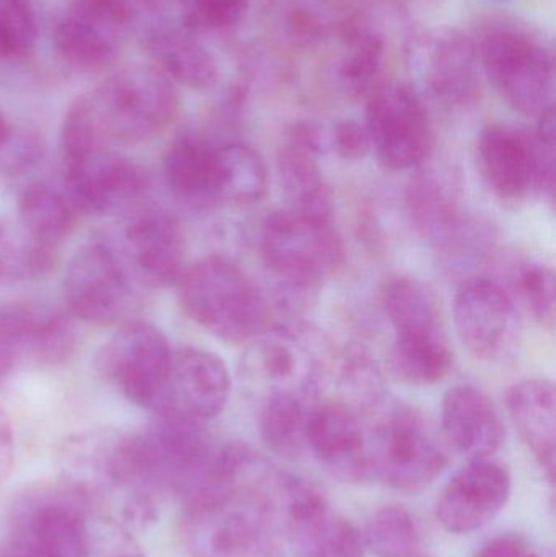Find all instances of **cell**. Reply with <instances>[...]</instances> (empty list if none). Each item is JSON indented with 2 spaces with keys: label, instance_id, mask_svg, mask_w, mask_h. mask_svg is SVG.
<instances>
[{
  "label": "cell",
  "instance_id": "cell-21",
  "mask_svg": "<svg viewBox=\"0 0 556 557\" xmlns=\"http://www.w3.org/2000/svg\"><path fill=\"white\" fill-rule=\"evenodd\" d=\"M127 271L150 287H169L185 273L186 242L178 219L166 209H139L124 228Z\"/></svg>",
  "mask_w": 556,
  "mask_h": 557
},
{
  "label": "cell",
  "instance_id": "cell-20",
  "mask_svg": "<svg viewBox=\"0 0 556 557\" xmlns=\"http://www.w3.org/2000/svg\"><path fill=\"white\" fill-rule=\"evenodd\" d=\"M512 480L506 465L493 458L470 460L441 491L436 519L456 535L477 532L502 513L511 496Z\"/></svg>",
  "mask_w": 556,
  "mask_h": 557
},
{
  "label": "cell",
  "instance_id": "cell-36",
  "mask_svg": "<svg viewBox=\"0 0 556 557\" xmlns=\"http://www.w3.org/2000/svg\"><path fill=\"white\" fill-rule=\"evenodd\" d=\"M58 257L59 251L35 244L22 227L0 222V287L45 276Z\"/></svg>",
  "mask_w": 556,
  "mask_h": 557
},
{
  "label": "cell",
  "instance_id": "cell-35",
  "mask_svg": "<svg viewBox=\"0 0 556 557\" xmlns=\"http://www.w3.org/2000/svg\"><path fill=\"white\" fill-rule=\"evenodd\" d=\"M313 403L302 396L281 395L263 399L260 431L264 444L284 458H299L309 450L307 429Z\"/></svg>",
  "mask_w": 556,
  "mask_h": 557
},
{
  "label": "cell",
  "instance_id": "cell-53",
  "mask_svg": "<svg viewBox=\"0 0 556 557\" xmlns=\"http://www.w3.org/2000/svg\"><path fill=\"white\" fill-rule=\"evenodd\" d=\"M417 557H431V556H428V555H424V553H421V555H418Z\"/></svg>",
  "mask_w": 556,
  "mask_h": 557
},
{
  "label": "cell",
  "instance_id": "cell-25",
  "mask_svg": "<svg viewBox=\"0 0 556 557\" xmlns=\"http://www.w3.org/2000/svg\"><path fill=\"white\" fill-rule=\"evenodd\" d=\"M441 428L447 445L470 460L493 458L505 444V422L495 403L472 385L447 389Z\"/></svg>",
  "mask_w": 556,
  "mask_h": 557
},
{
  "label": "cell",
  "instance_id": "cell-14",
  "mask_svg": "<svg viewBox=\"0 0 556 557\" xmlns=\"http://www.w3.org/2000/svg\"><path fill=\"white\" fill-rule=\"evenodd\" d=\"M231 375L221 357L198 347L173 350L149 411L159 418L202 422L221 414L231 396Z\"/></svg>",
  "mask_w": 556,
  "mask_h": 557
},
{
  "label": "cell",
  "instance_id": "cell-40",
  "mask_svg": "<svg viewBox=\"0 0 556 557\" xmlns=\"http://www.w3.org/2000/svg\"><path fill=\"white\" fill-rule=\"evenodd\" d=\"M38 41L33 0H0V62L23 61Z\"/></svg>",
  "mask_w": 556,
  "mask_h": 557
},
{
  "label": "cell",
  "instance_id": "cell-45",
  "mask_svg": "<svg viewBox=\"0 0 556 557\" xmlns=\"http://www.w3.org/2000/svg\"><path fill=\"white\" fill-rule=\"evenodd\" d=\"M329 147L346 162H358L372 150L368 127L358 120L335 123L329 136Z\"/></svg>",
  "mask_w": 556,
  "mask_h": 557
},
{
  "label": "cell",
  "instance_id": "cell-2",
  "mask_svg": "<svg viewBox=\"0 0 556 557\" xmlns=\"http://www.w3.org/2000/svg\"><path fill=\"white\" fill-rule=\"evenodd\" d=\"M61 483L88 512L126 529L159 519L163 493L150 470L143 438L120 431L72 435L59 451Z\"/></svg>",
  "mask_w": 556,
  "mask_h": 557
},
{
  "label": "cell",
  "instance_id": "cell-16",
  "mask_svg": "<svg viewBox=\"0 0 556 557\" xmlns=\"http://www.w3.org/2000/svg\"><path fill=\"white\" fill-rule=\"evenodd\" d=\"M454 326L462 346L486 362L511 356L521 336L515 298L486 277L460 285L454 300Z\"/></svg>",
  "mask_w": 556,
  "mask_h": 557
},
{
  "label": "cell",
  "instance_id": "cell-39",
  "mask_svg": "<svg viewBox=\"0 0 556 557\" xmlns=\"http://www.w3.org/2000/svg\"><path fill=\"white\" fill-rule=\"evenodd\" d=\"M512 288L518 300L539 324L552 330L556 317V276L554 268L542 260L529 258L516 264Z\"/></svg>",
  "mask_w": 556,
  "mask_h": 557
},
{
  "label": "cell",
  "instance_id": "cell-50",
  "mask_svg": "<svg viewBox=\"0 0 556 557\" xmlns=\"http://www.w3.org/2000/svg\"><path fill=\"white\" fill-rule=\"evenodd\" d=\"M20 357L12 346L0 339V383L5 382L18 366Z\"/></svg>",
  "mask_w": 556,
  "mask_h": 557
},
{
  "label": "cell",
  "instance_id": "cell-27",
  "mask_svg": "<svg viewBox=\"0 0 556 557\" xmlns=\"http://www.w3.org/2000/svg\"><path fill=\"white\" fill-rule=\"evenodd\" d=\"M143 49L152 65L175 85L195 91L211 90L221 77L218 59L182 26L156 23L143 36Z\"/></svg>",
  "mask_w": 556,
  "mask_h": 557
},
{
  "label": "cell",
  "instance_id": "cell-8",
  "mask_svg": "<svg viewBox=\"0 0 556 557\" xmlns=\"http://www.w3.org/2000/svg\"><path fill=\"white\" fill-rule=\"evenodd\" d=\"M479 59L512 110L539 117L554 107V58L529 26L509 20L490 23L480 38Z\"/></svg>",
  "mask_w": 556,
  "mask_h": 557
},
{
  "label": "cell",
  "instance_id": "cell-18",
  "mask_svg": "<svg viewBox=\"0 0 556 557\" xmlns=\"http://www.w3.org/2000/svg\"><path fill=\"white\" fill-rule=\"evenodd\" d=\"M477 64L475 42L450 26L428 29L411 45V71L441 103L466 104L475 98Z\"/></svg>",
  "mask_w": 556,
  "mask_h": 557
},
{
  "label": "cell",
  "instance_id": "cell-3",
  "mask_svg": "<svg viewBox=\"0 0 556 557\" xmlns=\"http://www.w3.org/2000/svg\"><path fill=\"white\" fill-rule=\"evenodd\" d=\"M261 257L276 281L281 304L297 310L345 263V244L332 221L286 211L268 215Z\"/></svg>",
  "mask_w": 556,
  "mask_h": 557
},
{
  "label": "cell",
  "instance_id": "cell-42",
  "mask_svg": "<svg viewBox=\"0 0 556 557\" xmlns=\"http://www.w3.org/2000/svg\"><path fill=\"white\" fill-rule=\"evenodd\" d=\"M71 18L87 23L111 38H123L139 18L134 0H67Z\"/></svg>",
  "mask_w": 556,
  "mask_h": 557
},
{
  "label": "cell",
  "instance_id": "cell-5",
  "mask_svg": "<svg viewBox=\"0 0 556 557\" xmlns=\"http://www.w3.org/2000/svg\"><path fill=\"white\" fill-rule=\"evenodd\" d=\"M382 305L395 331L392 373L413 386L443 382L454 350L433 288L418 277H392L382 288Z\"/></svg>",
  "mask_w": 556,
  "mask_h": 557
},
{
  "label": "cell",
  "instance_id": "cell-7",
  "mask_svg": "<svg viewBox=\"0 0 556 557\" xmlns=\"http://www.w3.org/2000/svg\"><path fill=\"white\" fill-rule=\"evenodd\" d=\"M87 97L110 143H147L165 133L180 111L176 85L152 64L120 69Z\"/></svg>",
  "mask_w": 556,
  "mask_h": 557
},
{
  "label": "cell",
  "instance_id": "cell-28",
  "mask_svg": "<svg viewBox=\"0 0 556 557\" xmlns=\"http://www.w3.org/2000/svg\"><path fill=\"white\" fill-rule=\"evenodd\" d=\"M509 418L526 447L532 451L548 481L556 471V393L551 380L529 379L516 383L506 395Z\"/></svg>",
  "mask_w": 556,
  "mask_h": 557
},
{
  "label": "cell",
  "instance_id": "cell-46",
  "mask_svg": "<svg viewBox=\"0 0 556 557\" xmlns=\"http://www.w3.org/2000/svg\"><path fill=\"white\" fill-rule=\"evenodd\" d=\"M477 557H542L541 553L519 535H499L486 542Z\"/></svg>",
  "mask_w": 556,
  "mask_h": 557
},
{
  "label": "cell",
  "instance_id": "cell-19",
  "mask_svg": "<svg viewBox=\"0 0 556 557\" xmlns=\"http://www.w3.org/2000/svg\"><path fill=\"white\" fill-rule=\"evenodd\" d=\"M65 196L78 212L103 215L129 208L150 188L149 175L133 160L107 149L64 163Z\"/></svg>",
  "mask_w": 556,
  "mask_h": 557
},
{
  "label": "cell",
  "instance_id": "cell-10",
  "mask_svg": "<svg viewBox=\"0 0 556 557\" xmlns=\"http://www.w3.org/2000/svg\"><path fill=\"white\" fill-rule=\"evenodd\" d=\"M325 341L310 330L270 327L248 343L240 359V380L261 399L316 395L332 357Z\"/></svg>",
  "mask_w": 556,
  "mask_h": 557
},
{
  "label": "cell",
  "instance_id": "cell-17",
  "mask_svg": "<svg viewBox=\"0 0 556 557\" xmlns=\"http://www.w3.org/2000/svg\"><path fill=\"white\" fill-rule=\"evenodd\" d=\"M173 349L150 323L123 324L98 356L101 375L131 403L150 409L169 369Z\"/></svg>",
  "mask_w": 556,
  "mask_h": 557
},
{
  "label": "cell",
  "instance_id": "cell-29",
  "mask_svg": "<svg viewBox=\"0 0 556 557\" xmlns=\"http://www.w3.org/2000/svg\"><path fill=\"white\" fill-rule=\"evenodd\" d=\"M329 375L335 386L336 401L362 418H371L387 403L384 373L375 357L358 343L333 350L323 379Z\"/></svg>",
  "mask_w": 556,
  "mask_h": 557
},
{
  "label": "cell",
  "instance_id": "cell-31",
  "mask_svg": "<svg viewBox=\"0 0 556 557\" xmlns=\"http://www.w3.org/2000/svg\"><path fill=\"white\" fill-rule=\"evenodd\" d=\"M215 150L218 147L198 134H183L173 140L163 159V172L176 198L191 205L218 201Z\"/></svg>",
  "mask_w": 556,
  "mask_h": 557
},
{
  "label": "cell",
  "instance_id": "cell-41",
  "mask_svg": "<svg viewBox=\"0 0 556 557\" xmlns=\"http://www.w3.org/2000/svg\"><path fill=\"white\" fill-rule=\"evenodd\" d=\"M250 10L251 0H180V26L195 36L231 32Z\"/></svg>",
  "mask_w": 556,
  "mask_h": 557
},
{
  "label": "cell",
  "instance_id": "cell-34",
  "mask_svg": "<svg viewBox=\"0 0 556 557\" xmlns=\"http://www.w3.org/2000/svg\"><path fill=\"white\" fill-rule=\"evenodd\" d=\"M218 160V201L251 205L263 198L268 188V170L257 150L245 144H225L215 150Z\"/></svg>",
  "mask_w": 556,
  "mask_h": 557
},
{
  "label": "cell",
  "instance_id": "cell-33",
  "mask_svg": "<svg viewBox=\"0 0 556 557\" xmlns=\"http://www.w3.org/2000/svg\"><path fill=\"white\" fill-rule=\"evenodd\" d=\"M52 45L59 61L75 74H103L120 58L118 39L71 16L55 26Z\"/></svg>",
  "mask_w": 556,
  "mask_h": 557
},
{
  "label": "cell",
  "instance_id": "cell-22",
  "mask_svg": "<svg viewBox=\"0 0 556 557\" xmlns=\"http://www.w3.org/2000/svg\"><path fill=\"white\" fill-rule=\"evenodd\" d=\"M287 542L299 557H365L356 527L323 493L297 478L286 513Z\"/></svg>",
  "mask_w": 556,
  "mask_h": 557
},
{
  "label": "cell",
  "instance_id": "cell-32",
  "mask_svg": "<svg viewBox=\"0 0 556 557\" xmlns=\"http://www.w3.org/2000/svg\"><path fill=\"white\" fill-rule=\"evenodd\" d=\"M20 227L35 244L59 251L77 224L78 211L64 193L35 183L20 196Z\"/></svg>",
  "mask_w": 556,
  "mask_h": 557
},
{
  "label": "cell",
  "instance_id": "cell-11",
  "mask_svg": "<svg viewBox=\"0 0 556 557\" xmlns=\"http://www.w3.org/2000/svg\"><path fill=\"white\" fill-rule=\"evenodd\" d=\"M479 169L496 198L519 202L534 193L555 198V149L535 131L509 123L483 127L477 143Z\"/></svg>",
  "mask_w": 556,
  "mask_h": 557
},
{
  "label": "cell",
  "instance_id": "cell-6",
  "mask_svg": "<svg viewBox=\"0 0 556 557\" xmlns=\"http://www.w3.org/2000/svg\"><path fill=\"white\" fill-rule=\"evenodd\" d=\"M368 431L372 476L401 493H420L440 478L449 455L443 432L407 401H387Z\"/></svg>",
  "mask_w": 556,
  "mask_h": 557
},
{
  "label": "cell",
  "instance_id": "cell-12",
  "mask_svg": "<svg viewBox=\"0 0 556 557\" xmlns=\"http://www.w3.org/2000/svg\"><path fill=\"white\" fill-rule=\"evenodd\" d=\"M365 124L379 162L392 172L423 165L433 149L427 103L411 85L392 82L374 88Z\"/></svg>",
  "mask_w": 556,
  "mask_h": 557
},
{
  "label": "cell",
  "instance_id": "cell-30",
  "mask_svg": "<svg viewBox=\"0 0 556 557\" xmlns=\"http://www.w3.org/2000/svg\"><path fill=\"white\" fill-rule=\"evenodd\" d=\"M320 153L284 139L277 153V172L291 211L332 221L333 193L319 165Z\"/></svg>",
  "mask_w": 556,
  "mask_h": 557
},
{
  "label": "cell",
  "instance_id": "cell-43",
  "mask_svg": "<svg viewBox=\"0 0 556 557\" xmlns=\"http://www.w3.org/2000/svg\"><path fill=\"white\" fill-rule=\"evenodd\" d=\"M82 557H147L133 530L91 517Z\"/></svg>",
  "mask_w": 556,
  "mask_h": 557
},
{
  "label": "cell",
  "instance_id": "cell-51",
  "mask_svg": "<svg viewBox=\"0 0 556 557\" xmlns=\"http://www.w3.org/2000/svg\"><path fill=\"white\" fill-rule=\"evenodd\" d=\"M139 12L160 13L176 7L178 9L180 0H134Z\"/></svg>",
  "mask_w": 556,
  "mask_h": 557
},
{
  "label": "cell",
  "instance_id": "cell-49",
  "mask_svg": "<svg viewBox=\"0 0 556 557\" xmlns=\"http://www.w3.org/2000/svg\"><path fill=\"white\" fill-rule=\"evenodd\" d=\"M538 120L539 124L535 134H538L539 139H541L545 146L554 147L555 149V108H547Z\"/></svg>",
  "mask_w": 556,
  "mask_h": 557
},
{
  "label": "cell",
  "instance_id": "cell-23",
  "mask_svg": "<svg viewBox=\"0 0 556 557\" xmlns=\"http://www.w3.org/2000/svg\"><path fill=\"white\" fill-rule=\"evenodd\" d=\"M362 416L343 403H313L307 445L332 476L343 483H365L372 476L368 431Z\"/></svg>",
  "mask_w": 556,
  "mask_h": 557
},
{
  "label": "cell",
  "instance_id": "cell-9",
  "mask_svg": "<svg viewBox=\"0 0 556 557\" xmlns=\"http://www.w3.org/2000/svg\"><path fill=\"white\" fill-rule=\"evenodd\" d=\"M91 517L61 481L32 487L10 509L0 557H82Z\"/></svg>",
  "mask_w": 556,
  "mask_h": 557
},
{
  "label": "cell",
  "instance_id": "cell-13",
  "mask_svg": "<svg viewBox=\"0 0 556 557\" xmlns=\"http://www.w3.org/2000/svg\"><path fill=\"white\" fill-rule=\"evenodd\" d=\"M64 298L71 313L85 323L94 326L120 323L133 307L129 271L110 245L91 242L69 263Z\"/></svg>",
  "mask_w": 556,
  "mask_h": 557
},
{
  "label": "cell",
  "instance_id": "cell-48",
  "mask_svg": "<svg viewBox=\"0 0 556 557\" xmlns=\"http://www.w3.org/2000/svg\"><path fill=\"white\" fill-rule=\"evenodd\" d=\"M289 26L293 29V35L297 36V39H302V41L316 39L322 32L317 16H313L307 10H296L293 18H291Z\"/></svg>",
  "mask_w": 556,
  "mask_h": 557
},
{
  "label": "cell",
  "instance_id": "cell-52",
  "mask_svg": "<svg viewBox=\"0 0 556 557\" xmlns=\"http://www.w3.org/2000/svg\"><path fill=\"white\" fill-rule=\"evenodd\" d=\"M16 126H13L12 121L0 111V153L7 149L10 143H12L13 136H15Z\"/></svg>",
  "mask_w": 556,
  "mask_h": 557
},
{
  "label": "cell",
  "instance_id": "cell-26",
  "mask_svg": "<svg viewBox=\"0 0 556 557\" xmlns=\"http://www.w3.org/2000/svg\"><path fill=\"white\" fill-rule=\"evenodd\" d=\"M408 211L424 238L440 250H453L472 244L473 225L460 208L453 182L443 173H418L408 186Z\"/></svg>",
  "mask_w": 556,
  "mask_h": 557
},
{
  "label": "cell",
  "instance_id": "cell-15",
  "mask_svg": "<svg viewBox=\"0 0 556 557\" xmlns=\"http://www.w3.org/2000/svg\"><path fill=\"white\" fill-rule=\"evenodd\" d=\"M139 434L163 496L172 494L186 503L206 486L219 448L202 424L160 418Z\"/></svg>",
  "mask_w": 556,
  "mask_h": 557
},
{
  "label": "cell",
  "instance_id": "cell-4",
  "mask_svg": "<svg viewBox=\"0 0 556 557\" xmlns=\"http://www.w3.org/2000/svg\"><path fill=\"white\" fill-rule=\"evenodd\" d=\"M185 313L225 343L248 344L271 327L273 307L240 267L221 257L206 258L176 282Z\"/></svg>",
  "mask_w": 556,
  "mask_h": 557
},
{
  "label": "cell",
  "instance_id": "cell-44",
  "mask_svg": "<svg viewBox=\"0 0 556 557\" xmlns=\"http://www.w3.org/2000/svg\"><path fill=\"white\" fill-rule=\"evenodd\" d=\"M45 156V143L33 131L18 129L7 149L0 153V176H18L33 169Z\"/></svg>",
  "mask_w": 556,
  "mask_h": 557
},
{
  "label": "cell",
  "instance_id": "cell-1",
  "mask_svg": "<svg viewBox=\"0 0 556 557\" xmlns=\"http://www.w3.org/2000/svg\"><path fill=\"white\" fill-rule=\"evenodd\" d=\"M297 478L247 442L219 448L208 484L183 504L189 557H280Z\"/></svg>",
  "mask_w": 556,
  "mask_h": 557
},
{
  "label": "cell",
  "instance_id": "cell-38",
  "mask_svg": "<svg viewBox=\"0 0 556 557\" xmlns=\"http://www.w3.org/2000/svg\"><path fill=\"white\" fill-rule=\"evenodd\" d=\"M366 540L378 557H417L423 553L417 522L398 504L381 507L372 516Z\"/></svg>",
  "mask_w": 556,
  "mask_h": 557
},
{
  "label": "cell",
  "instance_id": "cell-47",
  "mask_svg": "<svg viewBox=\"0 0 556 557\" xmlns=\"http://www.w3.org/2000/svg\"><path fill=\"white\" fill-rule=\"evenodd\" d=\"M15 461V438H13L12 422L5 409L0 406V487L7 483Z\"/></svg>",
  "mask_w": 556,
  "mask_h": 557
},
{
  "label": "cell",
  "instance_id": "cell-37",
  "mask_svg": "<svg viewBox=\"0 0 556 557\" xmlns=\"http://www.w3.org/2000/svg\"><path fill=\"white\" fill-rule=\"evenodd\" d=\"M384 38L362 23L346 28V52L339 65L346 90L361 95L372 87L384 61Z\"/></svg>",
  "mask_w": 556,
  "mask_h": 557
},
{
  "label": "cell",
  "instance_id": "cell-24",
  "mask_svg": "<svg viewBox=\"0 0 556 557\" xmlns=\"http://www.w3.org/2000/svg\"><path fill=\"white\" fill-rule=\"evenodd\" d=\"M0 339L42 366L67 362L77 349V334L61 311L26 300L0 304Z\"/></svg>",
  "mask_w": 556,
  "mask_h": 557
}]
</instances>
